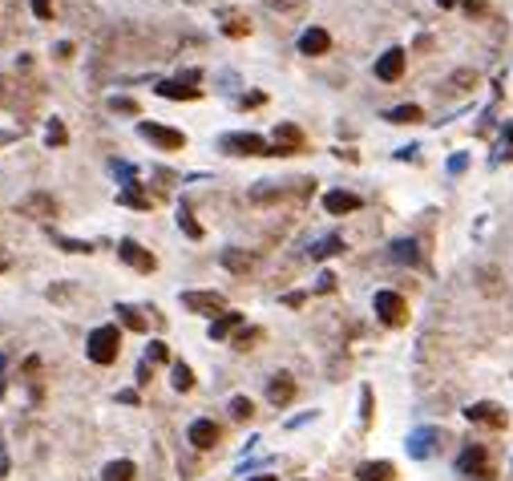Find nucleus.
I'll use <instances>...</instances> for the list:
<instances>
[{
    "label": "nucleus",
    "instance_id": "nucleus-20",
    "mask_svg": "<svg viewBox=\"0 0 513 481\" xmlns=\"http://www.w3.org/2000/svg\"><path fill=\"white\" fill-rule=\"evenodd\" d=\"M234 328H243V315L238 312H227V315H218L214 324H210V340H227L234 332Z\"/></svg>",
    "mask_w": 513,
    "mask_h": 481
},
{
    "label": "nucleus",
    "instance_id": "nucleus-13",
    "mask_svg": "<svg viewBox=\"0 0 513 481\" xmlns=\"http://www.w3.org/2000/svg\"><path fill=\"white\" fill-rule=\"evenodd\" d=\"M400 73H404V49H388L376 61V77L380 81H400Z\"/></svg>",
    "mask_w": 513,
    "mask_h": 481
},
{
    "label": "nucleus",
    "instance_id": "nucleus-25",
    "mask_svg": "<svg viewBox=\"0 0 513 481\" xmlns=\"http://www.w3.org/2000/svg\"><path fill=\"white\" fill-rule=\"evenodd\" d=\"M170 385L178 388V392H190L194 388V372H190V364H174V372H170Z\"/></svg>",
    "mask_w": 513,
    "mask_h": 481
},
{
    "label": "nucleus",
    "instance_id": "nucleus-22",
    "mask_svg": "<svg viewBox=\"0 0 513 481\" xmlns=\"http://www.w3.org/2000/svg\"><path fill=\"white\" fill-rule=\"evenodd\" d=\"M114 312H117V320H121L130 332H146V315H138V308H130V304H117Z\"/></svg>",
    "mask_w": 513,
    "mask_h": 481
},
{
    "label": "nucleus",
    "instance_id": "nucleus-37",
    "mask_svg": "<svg viewBox=\"0 0 513 481\" xmlns=\"http://www.w3.org/2000/svg\"><path fill=\"white\" fill-rule=\"evenodd\" d=\"M114 174H121V178H125V186H134V178H138L130 162H114Z\"/></svg>",
    "mask_w": 513,
    "mask_h": 481
},
{
    "label": "nucleus",
    "instance_id": "nucleus-19",
    "mask_svg": "<svg viewBox=\"0 0 513 481\" xmlns=\"http://www.w3.org/2000/svg\"><path fill=\"white\" fill-rule=\"evenodd\" d=\"M21 211L24 215H37V218H49V215H57V202H53L49 194H28L21 202Z\"/></svg>",
    "mask_w": 513,
    "mask_h": 481
},
{
    "label": "nucleus",
    "instance_id": "nucleus-14",
    "mask_svg": "<svg viewBox=\"0 0 513 481\" xmlns=\"http://www.w3.org/2000/svg\"><path fill=\"white\" fill-rule=\"evenodd\" d=\"M291 396H295V376H287V372L271 376V385H267V401H271V405H291Z\"/></svg>",
    "mask_w": 513,
    "mask_h": 481
},
{
    "label": "nucleus",
    "instance_id": "nucleus-18",
    "mask_svg": "<svg viewBox=\"0 0 513 481\" xmlns=\"http://www.w3.org/2000/svg\"><path fill=\"white\" fill-rule=\"evenodd\" d=\"M117 202H121V207H134V211H150V207H154V198L141 191L138 182H134V186H121V191H117Z\"/></svg>",
    "mask_w": 513,
    "mask_h": 481
},
{
    "label": "nucleus",
    "instance_id": "nucleus-30",
    "mask_svg": "<svg viewBox=\"0 0 513 481\" xmlns=\"http://www.w3.org/2000/svg\"><path fill=\"white\" fill-rule=\"evenodd\" d=\"M178 227H182V231H186L190 239H202V222H198V218L190 215L186 207H182V211H178Z\"/></svg>",
    "mask_w": 513,
    "mask_h": 481
},
{
    "label": "nucleus",
    "instance_id": "nucleus-34",
    "mask_svg": "<svg viewBox=\"0 0 513 481\" xmlns=\"http://www.w3.org/2000/svg\"><path fill=\"white\" fill-rule=\"evenodd\" d=\"M166 360H170V352H166V344H158V340H154V344L146 348V364H166Z\"/></svg>",
    "mask_w": 513,
    "mask_h": 481
},
{
    "label": "nucleus",
    "instance_id": "nucleus-40",
    "mask_svg": "<svg viewBox=\"0 0 513 481\" xmlns=\"http://www.w3.org/2000/svg\"><path fill=\"white\" fill-rule=\"evenodd\" d=\"M372 421V388H364V425Z\"/></svg>",
    "mask_w": 513,
    "mask_h": 481
},
{
    "label": "nucleus",
    "instance_id": "nucleus-10",
    "mask_svg": "<svg viewBox=\"0 0 513 481\" xmlns=\"http://www.w3.org/2000/svg\"><path fill=\"white\" fill-rule=\"evenodd\" d=\"M154 89H158V97H174V101H194V97L202 94L194 81H182V77H174V81H158Z\"/></svg>",
    "mask_w": 513,
    "mask_h": 481
},
{
    "label": "nucleus",
    "instance_id": "nucleus-42",
    "mask_svg": "<svg viewBox=\"0 0 513 481\" xmlns=\"http://www.w3.org/2000/svg\"><path fill=\"white\" fill-rule=\"evenodd\" d=\"M150 368H154V364H146V360L138 364V385H146V381H150Z\"/></svg>",
    "mask_w": 513,
    "mask_h": 481
},
{
    "label": "nucleus",
    "instance_id": "nucleus-12",
    "mask_svg": "<svg viewBox=\"0 0 513 481\" xmlns=\"http://www.w3.org/2000/svg\"><path fill=\"white\" fill-rule=\"evenodd\" d=\"M327 49H331L327 28H304V37H299V53L304 57H324Z\"/></svg>",
    "mask_w": 513,
    "mask_h": 481
},
{
    "label": "nucleus",
    "instance_id": "nucleus-15",
    "mask_svg": "<svg viewBox=\"0 0 513 481\" xmlns=\"http://www.w3.org/2000/svg\"><path fill=\"white\" fill-rule=\"evenodd\" d=\"M465 417H469V421H481V425H493V429H501V425H505V412L497 409V405H489V401H481V405H469Z\"/></svg>",
    "mask_w": 513,
    "mask_h": 481
},
{
    "label": "nucleus",
    "instance_id": "nucleus-43",
    "mask_svg": "<svg viewBox=\"0 0 513 481\" xmlns=\"http://www.w3.org/2000/svg\"><path fill=\"white\" fill-rule=\"evenodd\" d=\"M57 57H61V61H69V57H73V45H69V41H61V45H57Z\"/></svg>",
    "mask_w": 513,
    "mask_h": 481
},
{
    "label": "nucleus",
    "instance_id": "nucleus-11",
    "mask_svg": "<svg viewBox=\"0 0 513 481\" xmlns=\"http://www.w3.org/2000/svg\"><path fill=\"white\" fill-rule=\"evenodd\" d=\"M299 146H304V130L299 125H291V121L275 125V154H295Z\"/></svg>",
    "mask_w": 513,
    "mask_h": 481
},
{
    "label": "nucleus",
    "instance_id": "nucleus-39",
    "mask_svg": "<svg viewBox=\"0 0 513 481\" xmlns=\"http://www.w3.org/2000/svg\"><path fill=\"white\" fill-rule=\"evenodd\" d=\"M283 304H287V308H299V304H304V291H287Z\"/></svg>",
    "mask_w": 513,
    "mask_h": 481
},
{
    "label": "nucleus",
    "instance_id": "nucleus-23",
    "mask_svg": "<svg viewBox=\"0 0 513 481\" xmlns=\"http://www.w3.org/2000/svg\"><path fill=\"white\" fill-rule=\"evenodd\" d=\"M392 259H397V263H417L420 247L412 239H397V243H392Z\"/></svg>",
    "mask_w": 513,
    "mask_h": 481
},
{
    "label": "nucleus",
    "instance_id": "nucleus-41",
    "mask_svg": "<svg viewBox=\"0 0 513 481\" xmlns=\"http://www.w3.org/2000/svg\"><path fill=\"white\" fill-rule=\"evenodd\" d=\"M117 401H121V405H138V392H134V388H125V392H117Z\"/></svg>",
    "mask_w": 513,
    "mask_h": 481
},
{
    "label": "nucleus",
    "instance_id": "nucleus-16",
    "mask_svg": "<svg viewBox=\"0 0 513 481\" xmlns=\"http://www.w3.org/2000/svg\"><path fill=\"white\" fill-rule=\"evenodd\" d=\"M218 259H223V267H227V271H234V275H247V271L255 267V255H251V251H238V247H227Z\"/></svg>",
    "mask_w": 513,
    "mask_h": 481
},
{
    "label": "nucleus",
    "instance_id": "nucleus-26",
    "mask_svg": "<svg viewBox=\"0 0 513 481\" xmlns=\"http://www.w3.org/2000/svg\"><path fill=\"white\" fill-rule=\"evenodd\" d=\"M420 118H424L420 105H397V110H388V121H397V125H412Z\"/></svg>",
    "mask_w": 513,
    "mask_h": 481
},
{
    "label": "nucleus",
    "instance_id": "nucleus-27",
    "mask_svg": "<svg viewBox=\"0 0 513 481\" xmlns=\"http://www.w3.org/2000/svg\"><path fill=\"white\" fill-rule=\"evenodd\" d=\"M433 437H437V433H412V441H408V453H412V457H428V453L437 449V445H433Z\"/></svg>",
    "mask_w": 513,
    "mask_h": 481
},
{
    "label": "nucleus",
    "instance_id": "nucleus-47",
    "mask_svg": "<svg viewBox=\"0 0 513 481\" xmlns=\"http://www.w3.org/2000/svg\"><path fill=\"white\" fill-rule=\"evenodd\" d=\"M0 372H4V356H0ZM0 392H4V381H0Z\"/></svg>",
    "mask_w": 513,
    "mask_h": 481
},
{
    "label": "nucleus",
    "instance_id": "nucleus-17",
    "mask_svg": "<svg viewBox=\"0 0 513 481\" xmlns=\"http://www.w3.org/2000/svg\"><path fill=\"white\" fill-rule=\"evenodd\" d=\"M356 478L360 481H397V469H392V461H364L356 469Z\"/></svg>",
    "mask_w": 513,
    "mask_h": 481
},
{
    "label": "nucleus",
    "instance_id": "nucleus-45",
    "mask_svg": "<svg viewBox=\"0 0 513 481\" xmlns=\"http://www.w3.org/2000/svg\"><path fill=\"white\" fill-rule=\"evenodd\" d=\"M8 267H12V259H8V251H4V247H0V275H4V271H8Z\"/></svg>",
    "mask_w": 513,
    "mask_h": 481
},
{
    "label": "nucleus",
    "instance_id": "nucleus-35",
    "mask_svg": "<svg viewBox=\"0 0 513 481\" xmlns=\"http://www.w3.org/2000/svg\"><path fill=\"white\" fill-rule=\"evenodd\" d=\"M223 33H227V37H247V33H251V24L243 21V17H234V21L223 24Z\"/></svg>",
    "mask_w": 513,
    "mask_h": 481
},
{
    "label": "nucleus",
    "instance_id": "nucleus-8",
    "mask_svg": "<svg viewBox=\"0 0 513 481\" xmlns=\"http://www.w3.org/2000/svg\"><path fill=\"white\" fill-rule=\"evenodd\" d=\"M186 437H190V445H194V449H214V445H218V437H223V429H218L214 421L202 417V421H194V425H190Z\"/></svg>",
    "mask_w": 513,
    "mask_h": 481
},
{
    "label": "nucleus",
    "instance_id": "nucleus-4",
    "mask_svg": "<svg viewBox=\"0 0 513 481\" xmlns=\"http://www.w3.org/2000/svg\"><path fill=\"white\" fill-rule=\"evenodd\" d=\"M182 308L194 315H227V299L218 291H182Z\"/></svg>",
    "mask_w": 513,
    "mask_h": 481
},
{
    "label": "nucleus",
    "instance_id": "nucleus-33",
    "mask_svg": "<svg viewBox=\"0 0 513 481\" xmlns=\"http://www.w3.org/2000/svg\"><path fill=\"white\" fill-rule=\"evenodd\" d=\"M251 412H255V405H251L247 396H234V401H231V417H234V421H251Z\"/></svg>",
    "mask_w": 513,
    "mask_h": 481
},
{
    "label": "nucleus",
    "instance_id": "nucleus-44",
    "mask_svg": "<svg viewBox=\"0 0 513 481\" xmlns=\"http://www.w3.org/2000/svg\"><path fill=\"white\" fill-rule=\"evenodd\" d=\"M336 288V275H331V271H327V275H320V291H331Z\"/></svg>",
    "mask_w": 513,
    "mask_h": 481
},
{
    "label": "nucleus",
    "instance_id": "nucleus-48",
    "mask_svg": "<svg viewBox=\"0 0 513 481\" xmlns=\"http://www.w3.org/2000/svg\"><path fill=\"white\" fill-rule=\"evenodd\" d=\"M251 481H275V478H267V473H263V478H251Z\"/></svg>",
    "mask_w": 513,
    "mask_h": 481
},
{
    "label": "nucleus",
    "instance_id": "nucleus-7",
    "mask_svg": "<svg viewBox=\"0 0 513 481\" xmlns=\"http://www.w3.org/2000/svg\"><path fill=\"white\" fill-rule=\"evenodd\" d=\"M223 150H227V154H275L259 134H227V138H223Z\"/></svg>",
    "mask_w": 513,
    "mask_h": 481
},
{
    "label": "nucleus",
    "instance_id": "nucleus-1",
    "mask_svg": "<svg viewBox=\"0 0 513 481\" xmlns=\"http://www.w3.org/2000/svg\"><path fill=\"white\" fill-rule=\"evenodd\" d=\"M85 352H89V360L94 364H114L117 352H121V332H117V324H101L89 332L85 340Z\"/></svg>",
    "mask_w": 513,
    "mask_h": 481
},
{
    "label": "nucleus",
    "instance_id": "nucleus-2",
    "mask_svg": "<svg viewBox=\"0 0 513 481\" xmlns=\"http://www.w3.org/2000/svg\"><path fill=\"white\" fill-rule=\"evenodd\" d=\"M372 308L380 315V324H388V328H404L408 324V304H404V295H397V291H376Z\"/></svg>",
    "mask_w": 513,
    "mask_h": 481
},
{
    "label": "nucleus",
    "instance_id": "nucleus-31",
    "mask_svg": "<svg viewBox=\"0 0 513 481\" xmlns=\"http://www.w3.org/2000/svg\"><path fill=\"white\" fill-rule=\"evenodd\" d=\"M45 142H49V146H65V142H69V134H65L61 118H53V121L45 125Z\"/></svg>",
    "mask_w": 513,
    "mask_h": 481
},
{
    "label": "nucleus",
    "instance_id": "nucleus-9",
    "mask_svg": "<svg viewBox=\"0 0 513 481\" xmlns=\"http://www.w3.org/2000/svg\"><path fill=\"white\" fill-rule=\"evenodd\" d=\"M324 211H327V215H351V211H360V194H351V191H327L324 194Z\"/></svg>",
    "mask_w": 513,
    "mask_h": 481
},
{
    "label": "nucleus",
    "instance_id": "nucleus-38",
    "mask_svg": "<svg viewBox=\"0 0 513 481\" xmlns=\"http://www.w3.org/2000/svg\"><path fill=\"white\" fill-rule=\"evenodd\" d=\"M485 8H489V0H465V12H469V17H481Z\"/></svg>",
    "mask_w": 513,
    "mask_h": 481
},
{
    "label": "nucleus",
    "instance_id": "nucleus-24",
    "mask_svg": "<svg viewBox=\"0 0 513 481\" xmlns=\"http://www.w3.org/2000/svg\"><path fill=\"white\" fill-rule=\"evenodd\" d=\"M340 251H344V239L340 235H327V239H320L311 247V259H327V255H340Z\"/></svg>",
    "mask_w": 513,
    "mask_h": 481
},
{
    "label": "nucleus",
    "instance_id": "nucleus-32",
    "mask_svg": "<svg viewBox=\"0 0 513 481\" xmlns=\"http://www.w3.org/2000/svg\"><path fill=\"white\" fill-rule=\"evenodd\" d=\"M53 243H57L61 251H69V255H89V251H94L89 243H81V239H61V235H53Z\"/></svg>",
    "mask_w": 513,
    "mask_h": 481
},
{
    "label": "nucleus",
    "instance_id": "nucleus-29",
    "mask_svg": "<svg viewBox=\"0 0 513 481\" xmlns=\"http://www.w3.org/2000/svg\"><path fill=\"white\" fill-rule=\"evenodd\" d=\"M110 110H114V114H130V118H138V114H141V105H138V101H134V97H110Z\"/></svg>",
    "mask_w": 513,
    "mask_h": 481
},
{
    "label": "nucleus",
    "instance_id": "nucleus-28",
    "mask_svg": "<svg viewBox=\"0 0 513 481\" xmlns=\"http://www.w3.org/2000/svg\"><path fill=\"white\" fill-rule=\"evenodd\" d=\"M259 340H263V328H238V332H234V348L247 352V348H255Z\"/></svg>",
    "mask_w": 513,
    "mask_h": 481
},
{
    "label": "nucleus",
    "instance_id": "nucleus-6",
    "mask_svg": "<svg viewBox=\"0 0 513 481\" xmlns=\"http://www.w3.org/2000/svg\"><path fill=\"white\" fill-rule=\"evenodd\" d=\"M117 259H121V263H130L134 271H146V275L158 267V259H154L141 243H134V239H121V243H117Z\"/></svg>",
    "mask_w": 513,
    "mask_h": 481
},
{
    "label": "nucleus",
    "instance_id": "nucleus-46",
    "mask_svg": "<svg viewBox=\"0 0 513 481\" xmlns=\"http://www.w3.org/2000/svg\"><path fill=\"white\" fill-rule=\"evenodd\" d=\"M437 4H441V8H453V4H457V0H437Z\"/></svg>",
    "mask_w": 513,
    "mask_h": 481
},
{
    "label": "nucleus",
    "instance_id": "nucleus-5",
    "mask_svg": "<svg viewBox=\"0 0 513 481\" xmlns=\"http://www.w3.org/2000/svg\"><path fill=\"white\" fill-rule=\"evenodd\" d=\"M138 134L146 142H154L158 150H182L186 146L182 130H170V125H158V121H138Z\"/></svg>",
    "mask_w": 513,
    "mask_h": 481
},
{
    "label": "nucleus",
    "instance_id": "nucleus-3",
    "mask_svg": "<svg viewBox=\"0 0 513 481\" xmlns=\"http://www.w3.org/2000/svg\"><path fill=\"white\" fill-rule=\"evenodd\" d=\"M457 473L469 481H493V469H489V453L481 445H465L461 457H457Z\"/></svg>",
    "mask_w": 513,
    "mask_h": 481
},
{
    "label": "nucleus",
    "instance_id": "nucleus-21",
    "mask_svg": "<svg viewBox=\"0 0 513 481\" xmlns=\"http://www.w3.org/2000/svg\"><path fill=\"white\" fill-rule=\"evenodd\" d=\"M134 461H110L105 465V473H101V481H134Z\"/></svg>",
    "mask_w": 513,
    "mask_h": 481
},
{
    "label": "nucleus",
    "instance_id": "nucleus-36",
    "mask_svg": "<svg viewBox=\"0 0 513 481\" xmlns=\"http://www.w3.org/2000/svg\"><path fill=\"white\" fill-rule=\"evenodd\" d=\"M33 12H37L41 21H53V0H33Z\"/></svg>",
    "mask_w": 513,
    "mask_h": 481
}]
</instances>
